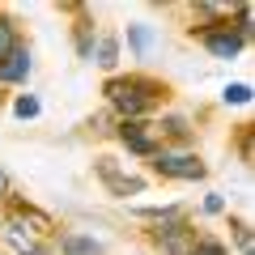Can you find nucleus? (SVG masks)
Masks as SVG:
<instances>
[{"label": "nucleus", "mask_w": 255, "mask_h": 255, "mask_svg": "<svg viewBox=\"0 0 255 255\" xmlns=\"http://www.w3.org/2000/svg\"><path fill=\"white\" fill-rule=\"evenodd\" d=\"M107 94H111V102H115L119 111L140 115V111L153 107V94H162V90H157V85H149V81H111Z\"/></svg>", "instance_id": "f257e3e1"}, {"label": "nucleus", "mask_w": 255, "mask_h": 255, "mask_svg": "<svg viewBox=\"0 0 255 255\" xmlns=\"http://www.w3.org/2000/svg\"><path fill=\"white\" fill-rule=\"evenodd\" d=\"M153 166L157 174H166V179H204V162L196 153H153Z\"/></svg>", "instance_id": "f03ea898"}, {"label": "nucleus", "mask_w": 255, "mask_h": 255, "mask_svg": "<svg viewBox=\"0 0 255 255\" xmlns=\"http://www.w3.org/2000/svg\"><path fill=\"white\" fill-rule=\"evenodd\" d=\"M98 174L111 183V191H115V196H128V191L136 196V191H145V179H128V174H119L111 157H98Z\"/></svg>", "instance_id": "7ed1b4c3"}, {"label": "nucleus", "mask_w": 255, "mask_h": 255, "mask_svg": "<svg viewBox=\"0 0 255 255\" xmlns=\"http://www.w3.org/2000/svg\"><path fill=\"white\" fill-rule=\"evenodd\" d=\"M4 243L13 247V255H51V247H43V243H34L30 234H21L17 221H9V226H4Z\"/></svg>", "instance_id": "20e7f679"}, {"label": "nucleus", "mask_w": 255, "mask_h": 255, "mask_svg": "<svg viewBox=\"0 0 255 255\" xmlns=\"http://www.w3.org/2000/svg\"><path fill=\"white\" fill-rule=\"evenodd\" d=\"M26 77H30V55H26V47H13L0 60V81H26Z\"/></svg>", "instance_id": "39448f33"}, {"label": "nucleus", "mask_w": 255, "mask_h": 255, "mask_svg": "<svg viewBox=\"0 0 255 255\" xmlns=\"http://www.w3.org/2000/svg\"><path fill=\"white\" fill-rule=\"evenodd\" d=\"M204 43H209V51L221 55V60H230V55L243 51V34H230V30H221V34H204Z\"/></svg>", "instance_id": "423d86ee"}, {"label": "nucleus", "mask_w": 255, "mask_h": 255, "mask_svg": "<svg viewBox=\"0 0 255 255\" xmlns=\"http://www.w3.org/2000/svg\"><path fill=\"white\" fill-rule=\"evenodd\" d=\"M119 136H124L128 149H136V153H157L153 140H149V132H145L140 124H124V128H119Z\"/></svg>", "instance_id": "0eeeda50"}, {"label": "nucleus", "mask_w": 255, "mask_h": 255, "mask_svg": "<svg viewBox=\"0 0 255 255\" xmlns=\"http://www.w3.org/2000/svg\"><path fill=\"white\" fill-rule=\"evenodd\" d=\"M60 251H64V255H102V247L94 243V238L68 234V238H60Z\"/></svg>", "instance_id": "6e6552de"}, {"label": "nucleus", "mask_w": 255, "mask_h": 255, "mask_svg": "<svg viewBox=\"0 0 255 255\" xmlns=\"http://www.w3.org/2000/svg\"><path fill=\"white\" fill-rule=\"evenodd\" d=\"M94 55H98L102 68H115V60H119V38H115V34L98 38V51H94Z\"/></svg>", "instance_id": "1a4fd4ad"}, {"label": "nucleus", "mask_w": 255, "mask_h": 255, "mask_svg": "<svg viewBox=\"0 0 255 255\" xmlns=\"http://www.w3.org/2000/svg\"><path fill=\"white\" fill-rule=\"evenodd\" d=\"M187 255H226V247H221V243H213V238H191Z\"/></svg>", "instance_id": "9d476101"}, {"label": "nucleus", "mask_w": 255, "mask_h": 255, "mask_svg": "<svg viewBox=\"0 0 255 255\" xmlns=\"http://www.w3.org/2000/svg\"><path fill=\"white\" fill-rule=\"evenodd\" d=\"M128 38H132V47H136L140 55H145V51H149V43H153V34H149L145 26H128Z\"/></svg>", "instance_id": "9b49d317"}, {"label": "nucleus", "mask_w": 255, "mask_h": 255, "mask_svg": "<svg viewBox=\"0 0 255 255\" xmlns=\"http://www.w3.org/2000/svg\"><path fill=\"white\" fill-rule=\"evenodd\" d=\"M226 102L247 107V102H251V85H226Z\"/></svg>", "instance_id": "f8f14e48"}, {"label": "nucleus", "mask_w": 255, "mask_h": 255, "mask_svg": "<svg viewBox=\"0 0 255 255\" xmlns=\"http://www.w3.org/2000/svg\"><path fill=\"white\" fill-rule=\"evenodd\" d=\"M13 47H17V43H13V26H9L4 17H0V60H4V55H9Z\"/></svg>", "instance_id": "ddd939ff"}, {"label": "nucleus", "mask_w": 255, "mask_h": 255, "mask_svg": "<svg viewBox=\"0 0 255 255\" xmlns=\"http://www.w3.org/2000/svg\"><path fill=\"white\" fill-rule=\"evenodd\" d=\"M162 132L174 136V140H187V124H183V119H162Z\"/></svg>", "instance_id": "4468645a"}, {"label": "nucleus", "mask_w": 255, "mask_h": 255, "mask_svg": "<svg viewBox=\"0 0 255 255\" xmlns=\"http://www.w3.org/2000/svg\"><path fill=\"white\" fill-rule=\"evenodd\" d=\"M13 111H17L21 119H34L38 115V98H17V107H13Z\"/></svg>", "instance_id": "2eb2a0df"}, {"label": "nucleus", "mask_w": 255, "mask_h": 255, "mask_svg": "<svg viewBox=\"0 0 255 255\" xmlns=\"http://www.w3.org/2000/svg\"><path fill=\"white\" fill-rule=\"evenodd\" d=\"M204 209H209V213H221V209H226V200H221V196H209V200H204Z\"/></svg>", "instance_id": "dca6fc26"}, {"label": "nucleus", "mask_w": 255, "mask_h": 255, "mask_svg": "<svg viewBox=\"0 0 255 255\" xmlns=\"http://www.w3.org/2000/svg\"><path fill=\"white\" fill-rule=\"evenodd\" d=\"M4 196H9V174L0 170V200H4Z\"/></svg>", "instance_id": "f3484780"}]
</instances>
